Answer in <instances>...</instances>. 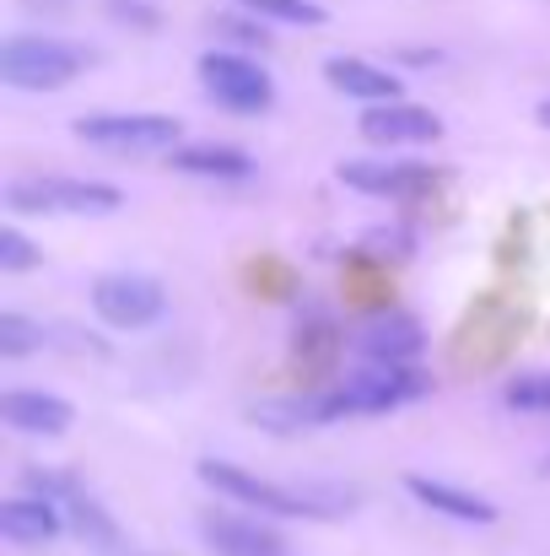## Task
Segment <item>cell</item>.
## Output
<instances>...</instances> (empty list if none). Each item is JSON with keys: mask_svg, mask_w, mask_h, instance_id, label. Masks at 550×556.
Returning <instances> with one entry per match:
<instances>
[{"mask_svg": "<svg viewBox=\"0 0 550 556\" xmlns=\"http://www.w3.org/2000/svg\"><path fill=\"white\" fill-rule=\"evenodd\" d=\"M362 136L372 147H426V141L443 136V119H437L432 109H421V103L394 98V103H372V109H367Z\"/></svg>", "mask_w": 550, "mask_h": 556, "instance_id": "obj_9", "label": "cell"}, {"mask_svg": "<svg viewBox=\"0 0 550 556\" xmlns=\"http://www.w3.org/2000/svg\"><path fill=\"white\" fill-rule=\"evenodd\" d=\"M341 346H346L341 330H335L324 314H314V319H303L297 336H292V363L303 372H319V378H324V372H335V363H341Z\"/></svg>", "mask_w": 550, "mask_h": 556, "instance_id": "obj_18", "label": "cell"}, {"mask_svg": "<svg viewBox=\"0 0 550 556\" xmlns=\"http://www.w3.org/2000/svg\"><path fill=\"white\" fill-rule=\"evenodd\" d=\"M535 119H540V125H546V130H550V98H546V103H540V114H535Z\"/></svg>", "mask_w": 550, "mask_h": 556, "instance_id": "obj_23", "label": "cell"}, {"mask_svg": "<svg viewBox=\"0 0 550 556\" xmlns=\"http://www.w3.org/2000/svg\"><path fill=\"white\" fill-rule=\"evenodd\" d=\"M0 416H5L11 432H27V438H65L71 421H76L71 400L43 394V389H11V394L0 400Z\"/></svg>", "mask_w": 550, "mask_h": 556, "instance_id": "obj_13", "label": "cell"}, {"mask_svg": "<svg viewBox=\"0 0 550 556\" xmlns=\"http://www.w3.org/2000/svg\"><path fill=\"white\" fill-rule=\"evenodd\" d=\"M92 308H98V319L114 325V330H141V325L163 319L168 298H163V287H157L152 276L114 270V276H98V281H92Z\"/></svg>", "mask_w": 550, "mask_h": 556, "instance_id": "obj_7", "label": "cell"}, {"mask_svg": "<svg viewBox=\"0 0 550 556\" xmlns=\"http://www.w3.org/2000/svg\"><path fill=\"white\" fill-rule=\"evenodd\" d=\"M200 481L243 508H259V514H276V519H330L341 508L308 497V492H292V486H276V481H259L248 476L243 465H227V459H200Z\"/></svg>", "mask_w": 550, "mask_h": 556, "instance_id": "obj_3", "label": "cell"}, {"mask_svg": "<svg viewBox=\"0 0 550 556\" xmlns=\"http://www.w3.org/2000/svg\"><path fill=\"white\" fill-rule=\"evenodd\" d=\"M76 141L87 147H103V152H174L183 136V125L174 114H81L76 125Z\"/></svg>", "mask_w": 550, "mask_h": 556, "instance_id": "obj_5", "label": "cell"}, {"mask_svg": "<svg viewBox=\"0 0 550 556\" xmlns=\"http://www.w3.org/2000/svg\"><path fill=\"white\" fill-rule=\"evenodd\" d=\"M324 76H330L335 92L362 98V103H394V98H399V76L383 71V65H372V60H357V54H335V60H324Z\"/></svg>", "mask_w": 550, "mask_h": 556, "instance_id": "obj_15", "label": "cell"}, {"mask_svg": "<svg viewBox=\"0 0 550 556\" xmlns=\"http://www.w3.org/2000/svg\"><path fill=\"white\" fill-rule=\"evenodd\" d=\"M5 205L11 211H38V216H103L119 211L125 194L98 179H60V174H27L5 185Z\"/></svg>", "mask_w": 550, "mask_h": 556, "instance_id": "obj_2", "label": "cell"}, {"mask_svg": "<svg viewBox=\"0 0 550 556\" xmlns=\"http://www.w3.org/2000/svg\"><path fill=\"white\" fill-rule=\"evenodd\" d=\"M60 530H65V514H60L49 497H38V492L0 503V535H5L11 546H49Z\"/></svg>", "mask_w": 550, "mask_h": 556, "instance_id": "obj_14", "label": "cell"}, {"mask_svg": "<svg viewBox=\"0 0 550 556\" xmlns=\"http://www.w3.org/2000/svg\"><path fill=\"white\" fill-rule=\"evenodd\" d=\"M168 163H174L179 174H194V179H248V174H254V157H248V152H238V147H210V141L174 147Z\"/></svg>", "mask_w": 550, "mask_h": 556, "instance_id": "obj_17", "label": "cell"}, {"mask_svg": "<svg viewBox=\"0 0 550 556\" xmlns=\"http://www.w3.org/2000/svg\"><path fill=\"white\" fill-rule=\"evenodd\" d=\"M43 254L33 249V238H22L16 227H0V270L5 276H22V270H33Z\"/></svg>", "mask_w": 550, "mask_h": 556, "instance_id": "obj_22", "label": "cell"}, {"mask_svg": "<svg viewBox=\"0 0 550 556\" xmlns=\"http://www.w3.org/2000/svg\"><path fill=\"white\" fill-rule=\"evenodd\" d=\"M238 5L265 16V22H292V27H319L324 22V5H314V0H238Z\"/></svg>", "mask_w": 550, "mask_h": 556, "instance_id": "obj_19", "label": "cell"}, {"mask_svg": "<svg viewBox=\"0 0 550 556\" xmlns=\"http://www.w3.org/2000/svg\"><path fill=\"white\" fill-rule=\"evenodd\" d=\"M405 492H410L421 508H432V514H448V519H459V525H491V519H497V508H491L486 497H475V492H459V486H448V481H432V476H405Z\"/></svg>", "mask_w": 550, "mask_h": 556, "instance_id": "obj_16", "label": "cell"}, {"mask_svg": "<svg viewBox=\"0 0 550 556\" xmlns=\"http://www.w3.org/2000/svg\"><path fill=\"white\" fill-rule=\"evenodd\" d=\"M426 389V378L410 368H372L367 372H351L341 389H330L324 400H314L319 405V421H341V416H378V410H394V405H405V400H415Z\"/></svg>", "mask_w": 550, "mask_h": 556, "instance_id": "obj_4", "label": "cell"}, {"mask_svg": "<svg viewBox=\"0 0 550 556\" xmlns=\"http://www.w3.org/2000/svg\"><path fill=\"white\" fill-rule=\"evenodd\" d=\"M200 535H205L210 552H221V556H281L286 552V541H281L270 525L243 519V514H232V508L200 514Z\"/></svg>", "mask_w": 550, "mask_h": 556, "instance_id": "obj_12", "label": "cell"}, {"mask_svg": "<svg viewBox=\"0 0 550 556\" xmlns=\"http://www.w3.org/2000/svg\"><path fill=\"white\" fill-rule=\"evenodd\" d=\"M200 81H205V92H210L221 109H232V114H265V109L276 103L270 76H265L254 60L227 54V49L200 54Z\"/></svg>", "mask_w": 550, "mask_h": 556, "instance_id": "obj_6", "label": "cell"}, {"mask_svg": "<svg viewBox=\"0 0 550 556\" xmlns=\"http://www.w3.org/2000/svg\"><path fill=\"white\" fill-rule=\"evenodd\" d=\"M81 71H87V49H76L65 38L22 33V38H5L0 43V81L16 87V92H60Z\"/></svg>", "mask_w": 550, "mask_h": 556, "instance_id": "obj_1", "label": "cell"}, {"mask_svg": "<svg viewBox=\"0 0 550 556\" xmlns=\"http://www.w3.org/2000/svg\"><path fill=\"white\" fill-rule=\"evenodd\" d=\"M341 179L362 194H383L399 205H415L437 189V174L426 163H341Z\"/></svg>", "mask_w": 550, "mask_h": 556, "instance_id": "obj_10", "label": "cell"}, {"mask_svg": "<svg viewBox=\"0 0 550 556\" xmlns=\"http://www.w3.org/2000/svg\"><path fill=\"white\" fill-rule=\"evenodd\" d=\"M27 492H38V497H49L60 514H65V525L76 530V535H87V541H98V546H114L119 541V525L71 481V476H54V470H27Z\"/></svg>", "mask_w": 550, "mask_h": 556, "instance_id": "obj_8", "label": "cell"}, {"mask_svg": "<svg viewBox=\"0 0 550 556\" xmlns=\"http://www.w3.org/2000/svg\"><path fill=\"white\" fill-rule=\"evenodd\" d=\"M38 346H43V330H38L33 319L0 314V357H5V363H16V357H27V352H38Z\"/></svg>", "mask_w": 550, "mask_h": 556, "instance_id": "obj_20", "label": "cell"}, {"mask_svg": "<svg viewBox=\"0 0 550 556\" xmlns=\"http://www.w3.org/2000/svg\"><path fill=\"white\" fill-rule=\"evenodd\" d=\"M357 352H362L367 363H378V368H410L426 352V336H421V325L410 314H394L388 308V314H378V319L362 325Z\"/></svg>", "mask_w": 550, "mask_h": 556, "instance_id": "obj_11", "label": "cell"}, {"mask_svg": "<svg viewBox=\"0 0 550 556\" xmlns=\"http://www.w3.org/2000/svg\"><path fill=\"white\" fill-rule=\"evenodd\" d=\"M502 400L513 410H550V372H529V378H513L502 389Z\"/></svg>", "mask_w": 550, "mask_h": 556, "instance_id": "obj_21", "label": "cell"}]
</instances>
